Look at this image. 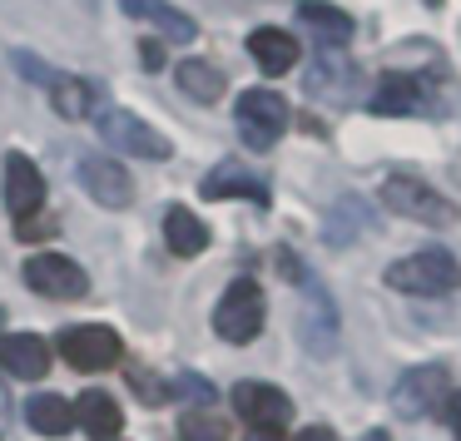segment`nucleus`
<instances>
[{"instance_id": "nucleus-1", "label": "nucleus", "mask_w": 461, "mask_h": 441, "mask_svg": "<svg viewBox=\"0 0 461 441\" xmlns=\"http://www.w3.org/2000/svg\"><path fill=\"white\" fill-rule=\"evenodd\" d=\"M382 283L397 292H411V298H441V292H456L461 288V263L451 258L447 248H421L411 258H397Z\"/></svg>"}, {"instance_id": "nucleus-2", "label": "nucleus", "mask_w": 461, "mask_h": 441, "mask_svg": "<svg viewBox=\"0 0 461 441\" xmlns=\"http://www.w3.org/2000/svg\"><path fill=\"white\" fill-rule=\"evenodd\" d=\"M263 312H268V302H263L258 283L233 278L229 288H223L219 308H213V332H219L223 342H233V347H243V342H253L263 332Z\"/></svg>"}, {"instance_id": "nucleus-3", "label": "nucleus", "mask_w": 461, "mask_h": 441, "mask_svg": "<svg viewBox=\"0 0 461 441\" xmlns=\"http://www.w3.org/2000/svg\"><path fill=\"white\" fill-rule=\"evenodd\" d=\"M233 120H239V134L249 149H273L293 124V110L278 90H243L233 104Z\"/></svg>"}, {"instance_id": "nucleus-4", "label": "nucleus", "mask_w": 461, "mask_h": 441, "mask_svg": "<svg viewBox=\"0 0 461 441\" xmlns=\"http://www.w3.org/2000/svg\"><path fill=\"white\" fill-rule=\"evenodd\" d=\"M90 114H95V130H100V140L114 144V149H124V154H134V159H169V154H174V144L164 140L154 124L134 120V114L120 110V104H95Z\"/></svg>"}, {"instance_id": "nucleus-5", "label": "nucleus", "mask_w": 461, "mask_h": 441, "mask_svg": "<svg viewBox=\"0 0 461 441\" xmlns=\"http://www.w3.org/2000/svg\"><path fill=\"white\" fill-rule=\"evenodd\" d=\"M382 203H387L392 213H402V219H417V223H456L461 209L447 199V194H437L431 184L421 179H407V174H392L387 184H382Z\"/></svg>"}, {"instance_id": "nucleus-6", "label": "nucleus", "mask_w": 461, "mask_h": 441, "mask_svg": "<svg viewBox=\"0 0 461 441\" xmlns=\"http://www.w3.org/2000/svg\"><path fill=\"white\" fill-rule=\"evenodd\" d=\"M120 352H124L120 332L104 328V322H80V328L60 332V357L70 362V367H80V372L114 367V362H120Z\"/></svg>"}, {"instance_id": "nucleus-7", "label": "nucleus", "mask_w": 461, "mask_h": 441, "mask_svg": "<svg viewBox=\"0 0 461 441\" xmlns=\"http://www.w3.org/2000/svg\"><path fill=\"white\" fill-rule=\"evenodd\" d=\"M25 283H31L41 298H55V302H80L85 292H90V273L75 258H60V253H35V258L25 263Z\"/></svg>"}, {"instance_id": "nucleus-8", "label": "nucleus", "mask_w": 461, "mask_h": 441, "mask_svg": "<svg viewBox=\"0 0 461 441\" xmlns=\"http://www.w3.org/2000/svg\"><path fill=\"white\" fill-rule=\"evenodd\" d=\"M447 367H411L407 377L392 387V411L397 417H407V421H421V417H431V411H441L447 407Z\"/></svg>"}, {"instance_id": "nucleus-9", "label": "nucleus", "mask_w": 461, "mask_h": 441, "mask_svg": "<svg viewBox=\"0 0 461 441\" xmlns=\"http://www.w3.org/2000/svg\"><path fill=\"white\" fill-rule=\"evenodd\" d=\"M233 411L249 421L253 431H283L293 421V397L268 382H239L233 387Z\"/></svg>"}, {"instance_id": "nucleus-10", "label": "nucleus", "mask_w": 461, "mask_h": 441, "mask_svg": "<svg viewBox=\"0 0 461 441\" xmlns=\"http://www.w3.org/2000/svg\"><path fill=\"white\" fill-rule=\"evenodd\" d=\"M80 184L95 203H104V209H130L134 203V179L124 174V164L104 159V154H85L80 159Z\"/></svg>"}, {"instance_id": "nucleus-11", "label": "nucleus", "mask_w": 461, "mask_h": 441, "mask_svg": "<svg viewBox=\"0 0 461 441\" xmlns=\"http://www.w3.org/2000/svg\"><path fill=\"white\" fill-rule=\"evenodd\" d=\"M45 203V179L41 169H35L31 154H5V209L15 213V223L21 219H35Z\"/></svg>"}, {"instance_id": "nucleus-12", "label": "nucleus", "mask_w": 461, "mask_h": 441, "mask_svg": "<svg viewBox=\"0 0 461 441\" xmlns=\"http://www.w3.org/2000/svg\"><path fill=\"white\" fill-rule=\"evenodd\" d=\"M0 367L15 382H41L50 372V342L41 332H5L0 338Z\"/></svg>"}, {"instance_id": "nucleus-13", "label": "nucleus", "mask_w": 461, "mask_h": 441, "mask_svg": "<svg viewBox=\"0 0 461 441\" xmlns=\"http://www.w3.org/2000/svg\"><path fill=\"white\" fill-rule=\"evenodd\" d=\"M70 411H75V427L85 431L90 441H114L124 431V411H120V401L110 397V392H80V397L70 401Z\"/></svg>"}, {"instance_id": "nucleus-14", "label": "nucleus", "mask_w": 461, "mask_h": 441, "mask_svg": "<svg viewBox=\"0 0 461 441\" xmlns=\"http://www.w3.org/2000/svg\"><path fill=\"white\" fill-rule=\"evenodd\" d=\"M367 110L372 114H427L431 104H427V85L421 80H411V75H387V80L372 90V100H367Z\"/></svg>"}, {"instance_id": "nucleus-15", "label": "nucleus", "mask_w": 461, "mask_h": 441, "mask_svg": "<svg viewBox=\"0 0 461 441\" xmlns=\"http://www.w3.org/2000/svg\"><path fill=\"white\" fill-rule=\"evenodd\" d=\"M203 199H253V203H268V184L258 179L253 169H243V164H219V169H209V179L199 184Z\"/></svg>"}, {"instance_id": "nucleus-16", "label": "nucleus", "mask_w": 461, "mask_h": 441, "mask_svg": "<svg viewBox=\"0 0 461 441\" xmlns=\"http://www.w3.org/2000/svg\"><path fill=\"white\" fill-rule=\"evenodd\" d=\"M120 5H124V15L149 21L154 31H159L164 40H174V45H189L194 35H199V25H194L179 5H169V0H120Z\"/></svg>"}, {"instance_id": "nucleus-17", "label": "nucleus", "mask_w": 461, "mask_h": 441, "mask_svg": "<svg viewBox=\"0 0 461 441\" xmlns=\"http://www.w3.org/2000/svg\"><path fill=\"white\" fill-rule=\"evenodd\" d=\"M164 243L174 248V258H199V253L209 248V223H203L194 209L174 203V209L164 213Z\"/></svg>"}, {"instance_id": "nucleus-18", "label": "nucleus", "mask_w": 461, "mask_h": 441, "mask_svg": "<svg viewBox=\"0 0 461 441\" xmlns=\"http://www.w3.org/2000/svg\"><path fill=\"white\" fill-rule=\"evenodd\" d=\"M249 55L258 60L263 75H288L293 65H298V40H293L288 31H253Z\"/></svg>"}, {"instance_id": "nucleus-19", "label": "nucleus", "mask_w": 461, "mask_h": 441, "mask_svg": "<svg viewBox=\"0 0 461 441\" xmlns=\"http://www.w3.org/2000/svg\"><path fill=\"white\" fill-rule=\"evenodd\" d=\"M303 347H308L312 357H328V352L338 347V318H332V302L322 298L318 288H312L308 308H303Z\"/></svg>"}, {"instance_id": "nucleus-20", "label": "nucleus", "mask_w": 461, "mask_h": 441, "mask_svg": "<svg viewBox=\"0 0 461 441\" xmlns=\"http://www.w3.org/2000/svg\"><path fill=\"white\" fill-rule=\"evenodd\" d=\"M298 21L308 25L312 35H318L322 45H348L352 40V15L348 11H338V5H328V0H303L298 5Z\"/></svg>"}, {"instance_id": "nucleus-21", "label": "nucleus", "mask_w": 461, "mask_h": 441, "mask_svg": "<svg viewBox=\"0 0 461 441\" xmlns=\"http://www.w3.org/2000/svg\"><path fill=\"white\" fill-rule=\"evenodd\" d=\"M174 80H179V90L189 94V100H199V104L223 100V90H229V80H223V70L213 60H179Z\"/></svg>"}, {"instance_id": "nucleus-22", "label": "nucleus", "mask_w": 461, "mask_h": 441, "mask_svg": "<svg viewBox=\"0 0 461 441\" xmlns=\"http://www.w3.org/2000/svg\"><path fill=\"white\" fill-rule=\"evenodd\" d=\"M25 421H31L35 436H65V431H75V411L65 397H55V392H41V397L25 401Z\"/></svg>"}, {"instance_id": "nucleus-23", "label": "nucleus", "mask_w": 461, "mask_h": 441, "mask_svg": "<svg viewBox=\"0 0 461 441\" xmlns=\"http://www.w3.org/2000/svg\"><path fill=\"white\" fill-rule=\"evenodd\" d=\"M50 104L65 114V120H85V114L95 110V94L85 80H75V75H60V80L50 85Z\"/></svg>"}, {"instance_id": "nucleus-24", "label": "nucleus", "mask_w": 461, "mask_h": 441, "mask_svg": "<svg viewBox=\"0 0 461 441\" xmlns=\"http://www.w3.org/2000/svg\"><path fill=\"white\" fill-rule=\"evenodd\" d=\"M179 441H229V421L213 417L209 407H194L179 417Z\"/></svg>"}, {"instance_id": "nucleus-25", "label": "nucleus", "mask_w": 461, "mask_h": 441, "mask_svg": "<svg viewBox=\"0 0 461 441\" xmlns=\"http://www.w3.org/2000/svg\"><path fill=\"white\" fill-rule=\"evenodd\" d=\"M169 397H199V401H213V387L209 382H199L194 372H184V377L169 382Z\"/></svg>"}, {"instance_id": "nucleus-26", "label": "nucleus", "mask_w": 461, "mask_h": 441, "mask_svg": "<svg viewBox=\"0 0 461 441\" xmlns=\"http://www.w3.org/2000/svg\"><path fill=\"white\" fill-rule=\"evenodd\" d=\"M130 387H140L144 401H169V387H159L149 367H134V372H130Z\"/></svg>"}, {"instance_id": "nucleus-27", "label": "nucleus", "mask_w": 461, "mask_h": 441, "mask_svg": "<svg viewBox=\"0 0 461 441\" xmlns=\"http://www.w3.org/2000/svg\"><path fill=\"white\" fill-rule=\"evenodd\" d=\"M50 233H55V219H21V223H15V238H25V243L50 238Z\"/></svg>"}, {"instance_id": "nucleus-28", "label": "nucleus", "mask_w": 461, "mask_h": 441, "mask_svg": "<svg viewBox=\"0 0 461 441\" xmlns=\"http://www.w3.org/2000/svg\"><path fill=\"white\" fill-rule=\"evenodd\" d=\"M441 411H447V427H451V436L461 441V392H451V397H447V407H441Z\"/></svg>"}, {"instance_id": "nucleus-29", "label": "nucleus", "mask_w": 461, "mask_h": 441, "mask_svg": "<svg viewBox=\"0 0 461 441\" xmlns=\"http://www.w3.org/2000/svg\"><path fill=\"white\" fill-rule=\"evenodd\" d=\"M144 70H164V45L159 40H144Z\"/></svg>"}, {"instance_id": "nucleus-30", "label": "nucleus", "mask_w": 461, "mask_h": 441, "mask_svg": "<svg viewBox=\"0 0 461 441\" xmlns=\"http://www.w3.org/2000/svg\"><path fill=\"white\" fill-rule=\"evenodd\" d=\"M298 441H342V436H338L332 427H303V431H298Z\"/></svg>"}, {"instance_id": "nucleus-31", "label": "nucleus", "mask_w": 461, "mask_h": 441, "mask_svg": "<svg viewBox=\"0 0 461 441\" xmlns=\"http://www.w3.org/2000/svg\"><path fill=\"white\" fill-rule=\"evenodd\" d=\"M249 441H283V431H249Z\"/></svg>"}, {"instance_id": "nucleus-32", "label": "nucleus", "mask_w": 461, "mask_h": 441, "mask_svg": "<svg viewBox=\"0 0 461 441\" xmlns=\"http://www.w3.org/2000/svg\"><path fill=\"white\" fill-rule=\"evenodd\" d=\"M362 441H387V431H367V436H362Z\"/></svg>"}]
</instances>
